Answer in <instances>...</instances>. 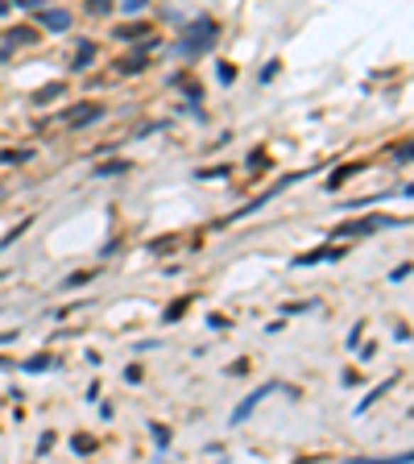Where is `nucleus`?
I'll return each mask as SVG.
<instances>
[{
  "label": "nucleus",
  "mask_w": 414,
  "mask_h": 464,
  "mask_svg": "<svg viewBox=\"0 0 414 464\" xmlns=\"http://www.w3.org/2000/svg\"><path fill=\"white\" fill-rule=\"evenodd\" d=\"M9 4H17V9H33V13L42 9V0H9Z\"/></svg>",
  "instance_id": "nucleus-20"
},
{
  "label": "nucleus",
  "mask_w": 414,
  "mask_h": 464,
  "mask_svg": "<svg viewBox=\"0 0 414 464\" xmlns=\"http://www.w3.org/2000/svg\"><path fill=\"white\" fill-rule=\"evenodd\" d=\"M4 58H9V50H4V46H0V63H4Z\"/></svg>",
  "instance_id": "nucleus-23"
},
{
  "label": "nucleus",
  "mask_w": 414,
  "mask_h": 464,
  "mask_svg": "<svg viewBox=\"0 0 414 464\" xmlns=\"http://www.w3.org/2000/svg\"><path fill=\"white\" fill-rule=\"evenodd\" d=\"M38 21L46 29H71V13L67 9H38Z\"/></svg>",
  "instance_id": "nucleus-4"
},
{
  "label": "nucleus",
  "mask_w": 414,
  "mask_h": 464,
  "mask_svg": "<svg viewBox=\"0 0 414 464\" xmlns=\"http://www.w3.org/2000/svg\"><path fill=\"white\" fill-rule=\"evenodd\" d=\"M92 121H99V104H75V108L62 112L67 129H83V124H92Z\"/></svg>",
  "instance_id": "nucleus-2"
},
{
  "label": "nucleus",
  "mask_w": 414,
  "mask_h": 464,
  "mask_svg": "<svg viewBox=\"0 0 414 464\" xmlns=\"http://www.w3.org/2000/svg\"><path fill=\"white\" fill-rule=\"evenodd\" d=\"M146 4H149V0H121V9H124V13H141Z\"/></svg>",
  "instance_id": "nucleus-18"
},
{
  "label": "nucleus",
  "mask_w": 414,
  "mask_h": 464,
  "mask_svg": "<svg viewBox=\"0 0 414 464\" xmlns=\"http://www.w3.org/2000/svg\"><path fill=\"white\" fill-rule=\"evenodd\" d=\"M92 13H112V0H87Z\"/></svg>",
  "instance_id": "nucleus-17"
},
{
  "label": "nucleus",
  "mask_w": 414,
  "mask_h": 464,
  "mask_svg": "<svg viewBox=\"0 0 414 464\" xmlns=\"http://www.w3.org/2000/svg\"><path fill=\"white\" fill-rule=\"evenodd\" d=\"M9 9H13V4H9V0H0V17H4V13H9Z\"/></svg>",
  "instance_id": "nucleus-22"
},
{
  "label": "nucleus",
  "mask_w": 414,
  "mask_h": 464,
  "mask_svg": "<svg viewBox=\"0 0 414 464\" xmlns=\"http://www.w3.org/2000/svg\"><path fill=\"white\" fill-rule=\"evenodd\" d=\"M146 33H149L146 21H129V25H121V29H116V38H124V42H133V38H146Z\"/></svg>",
  "instance_id": "nucleus-8"
},
{
  "label": "nucleus",
  "mask_w": 414,
  "mask_h": 464,
  "mask_svg": "<svg viewBox=\"0 0 414 464\" xmlns=\"http://www.w3.org/2000/svg\"><path fill=\"white\" fill-rule=\"evenodd\" d=\"M361 166H365V162H352V166H344V171H340V174H332V187H340L344 178H352V174L361 171Z\"/></svg>",
  "instance_id": "nucleus-14"
},
{
  "label": "nucleus",
  "mask_w": 414,
  "mask_h": 464,
  "mask_svg": "<svg viewBox=\"0 0 414 464\" xmlns=\"http://www.w3.org/2000/svg\"><path fill=\"white\" fill-rule=\"evenodd\" d=\"M269 390H273V386H261V390H253V394H249V398H244L241 406L232 411V423H244V419L253 415V406H257V402H261V398H266Z\"/></svg>",
  "instance_id": "nucleus-5"
},
{
  "label": "nucleus",
  "mask_w": 414,
  "mask_h": 464,
  "mask_svg": "<svg viewBox=\"0 0 414 464\" xmlns=\"http://www.w3.org/2000/svg\"><path fill=\"white\" fill-rule=\"evenodd\" d=\"M398 220H356V224H340V228H332V237H365V232H377V228H393Z\"/></svg>",
  "instance_id": "nucleus-3"
},
{
  "label": "nucleus",
  "mask_w": 414,
  "mask_h": 464,
  "mask_svg": "<svg viewBox=\"0 0 414 464\" xmlns=\"http://www.w3.org/2000/svg\"><path fill=\"white\" fill-rule=\"evenodd\" d=\"M25 369L29 373H42V369H50V357H33V361H25Z\"/></svg>",
  "instance_id": "nucleus-16"
},
{
  "label": "nucleus",
  "mask_w": 414,
  "mask_h": 464,
  "mask_svg": "<svg viewBox=\"0 0 414 464\" xmlns=\"http://www.w3.org/2000/svg\"><path fill=\"white\" fill-rule=\"evenodd\" d=\"M54 96H62V83H50V87H42V92H33V104H50Z\"/></svg>",
  "instance_id": "nucleus-9"
},
{
  "label": "nucleus",
  "mask_w": 414,
  "mask_h": 464,
  "mask_svg": "<svg viewBox=\"0 0 414 464\" xmlns=\"http://www.w3.org/2000/svg\"><path fill=\"white\" fill-rule=\"evenodd\" d=\"M149 436H153V443H162V448L170 443V431H166L162 423H149Z\"/></svg>",
  "instance_id": "nucleus-13"
},
{
  "label": "nucleus",
  "mask_w": 414,
  "mask_h": 464,
  "mask_svg": "<svg viewBox=\"0 0 414 464\" xmlns=\"http://www.w3.org/2000/svg\"><path fill=\"white\" fill-rule=\"evenodd\" d=\"M183 311H187V298H178V303H174L170 311H166V319H178V315H183Z\"/></svg>",
  "instance_id": "nucleus-19"
},
{
  "label": "nucleus",
  "mask_w": 414,
  "mask_h": 464,
  "mask_svg": "<svg viewBox=\"0 0 414 464\" xmlns=\"http://www.w3.org/2000/svg\"><path fill=\"white\" fill-rule=\"evenodd\" d=\"M129 171V162H108V166H99L96 174H104V178H108V174H124Z\"/></svg>",
  "instance_id": "nucleus-15"
},
{
  "label": "nucleus",
  "mask_w": 414,
  "mask_h": 464,
  "mask_svg": "<svg viewBox=\"0 0 414 464\" xmlns=\"http://www.w3.org/2000/svg\"><path fill=\"white\" fill-rule=\"evenodd\" d=\"M121 71H146V54H133V58H121Z\"/></svg>",
  "instance_id": "nucleus-12"
},
{
  "label": "nucleus",
  "mask_w": 414,
  "mask_h": 464,
  "mask_svg": "<svg viewBox=\"0 0 414 464\" xmlns=\"http://www.w3.org/2000/svg\"><path fill=\"white\" fill-rule=\"evenodd\" d=\"M340 257V249H319V253H307V257H298L294 266H315V261H336Z\"/></svg>",
  "instance_id": "nucleus-7"
},
{
  "label": "nucleus",
  "mask_w": 414,
  "mask_h": 464,
  "mask_svg": "<svg viewBox=\"0 0 414 464\" xmlns=\"http://www.w3.org/2000/svg\"><path fill=\"white\" fill-rule=\"evenodd\" d=\"M92 58H96V42H79V50H75V71H87Z\"/></svg>",
  "instance_id": "nucleus-6"
},
{
  "label": "nucleus",
  "mask_w": 414,
  "mask_h": 464,
  "mask_svg": "<svg viewBox=\"0 0 414 464\" xmlns=\"http://www.w3.org/2000/svg\"><path fill=\"white\" fill-rule=\"evenodd\" d=\"M71 448L79 452V456H87V452H96V440H92V436H75Z\"/></svg>",
  "instance_id": "nucleus-11"
},
{
  "label": "nucleus",
  "mask_w": 414,
  "mask_h": 464,
  "mask_svg": "<svg viewBox=\"0 0 414 464\" xmlns=\"http://www.w3.org/2000/svg\"><path fill=\"white\" fill-rule=\"evenodd\" d=\"M216 46V21L212 17H203L187 29V38L178 42V54H207V50Z\"/></svg>",
  "instance_id": "nucleus-1"
},
{
  "label": "nucleus",
  "mask_w": 414,
  "mask_h": 464,
  "mask_svg": "<svg viewBox=\"0 0 414 464\" xmlns=\"http://www.w3.org/2000/svg\"><path fill=\"white\" fill-rule=\"evenodd\" d=\"M390 278H393V282H406V278H410V266H398Z\"/></svg>",
  "instance_id": "nucleus-21"
},
{
  "label": "nucleus",
  "mask_w": 414,
  "mask_h": 464,
  "mask_svg": "<svg viewBox=\"0 0 414 464\" xmlns=\"http://www.w3.org/2000/svg\"><path fill=\"white\" fill-rule=\"evenodd\" d=\"M33 33H38V29H13V33H9V46H25V42H33Z\"/></svg>",
  "instance_id": "nucleus-10"
}]
</instances>
